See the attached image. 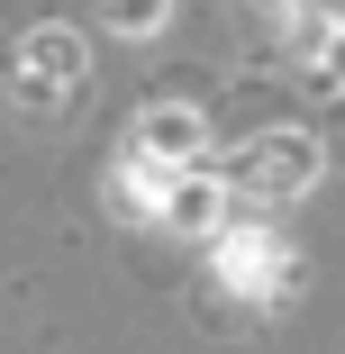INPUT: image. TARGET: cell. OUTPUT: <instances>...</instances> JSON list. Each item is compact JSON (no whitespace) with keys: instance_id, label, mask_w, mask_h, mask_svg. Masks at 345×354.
<instances>
[{"instance_id":"obj_2","label":"cell","mask_w":345,"mask_h":354,"mask_svg":"<svg viewBox=\"0 0 345 354\" xmlns=\"http://www.w3.org/2000/svg\"><path fill=\"white\" fill-rule=\"evenodd\" d=\"M64 91H82V37L73 28H28V46H19V100L55 109Z\"/></svg>"},{"instance_id":"obj_6","label":"cell","mask_w":345,"mask_h":354,"mask_svg":"<svg viewBox=\"0 0 345 354\" xmlns=\"http://www.w3.org/2000/svg\"><path fill=\"white\" fill-rule=\"evenodd\" d=\"M291 37H300V46L345 37V0H300V10H291Z\"/></svg>"},{"instance_id":"obj_4","label":"cell","mask_w":345,"mask_h":354,"mask_svg":"<svg viewBox=\"0 0 345 354\" xmlns=\"http://www.w3.org/2000/svg\"><path fill=\"white\" fill-rule=\"evenodd\" d=\"M200 146H209V127H200V109H146V127H136V155L146 164H164V173H191L200 164Z\"/></svg>"},{"instance_id":"obj_3","label":"cell","mask_w":345,"mask_h":354,"mask_svg":"<svg viewBox=\"0 0 345 354\" xmlns=\"http://www.w3.org/2000/svg\"><path fill=\"white\" fill-rule=\"evenodd\" d=\"M155 218H173L182 236H218V227H227V182H218V173H200V164H191V173H173Z\"/></svg>"},{"instance_id":"obj_7","label":"cell","mask_w":345,"mask_h":354,"mask_svg":"<svg viewBox=\"0 0 345 354\" xmlns=\"http://www.w3.org/2000/svg\"><path fill=\"white\" fill-rule=\"evenodd\" d=\"M164 19V0H109V28H127V37H146Z\"/></svg>"},{"instance_id":"obj_1","label":"cell","mask_w":345,"mask_h":354,"mask_svg":"<svg viewBox=\"0 0 345 354\" xmlns=\"http://www.w3.org/2000/svg\"><path fill=\"white\" fill-rule=\"evenodd\" d=\"M227 200H291V191H309L318 182V146L300 127H272V136H254L245 155H227Z\"/></svg>"},{"instance_id":"obj_5","label":"cell","mask_w":345,"mask_h":354,"mask_svg":"<svg viewBox=\"0 0 345 354\" xmlns=\"http://www.w3.org/2000/svg\"><path fill=\"white\" fill-rule=\"evenodd\" d=\"M218 272L236 281V291H282L291 263H282V236H263V227H236L218 236Z\"/></svg>"}]
</instances>
